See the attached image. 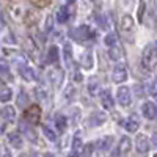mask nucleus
Instances as JSON below:
<instances>
[{"instance_id":"1","label":"nucleus","mask_w":157,"mask_h":157,"mask_svg":"<svg viewBox=\"0 0 157 157\" xmlns=\"http://www.w3.org/2000/svg\"><path fill=\"white\" fill-rule=\"evenodd\" d=\"M155 46L154 44H149L145 47V50H143V57H141V64L143 68H145L146 71H154L155 69Z\"/></svg>"},{"instance_id":"2","label":"nucleus","mask_w":157,"mask_h":157,"mask_svg":"<svg viewBox=\"0 0 157 157\" xmlns=\"http://www.w3.org/2000/svg\"><path fill=\"white\" fill-rule=\"evenodd\" d=\"M24 118L29 121V124L35 126V124L39 123V118H41V110H39L38 105H32V107H29L27 110L24 112Z\"/></svg>"},{"instance_id":"3","label":"nucleus","mask_w":157,"mask_h":157,"mask_svg":"<svg viewBox=\"0 0 157 157\" xmlns=\"http://www.w3.org/2000/svg\"><path fill=\"white\" fill-rule=\"evenodd\" d=\"M72 38L77 39V41H86V39L93 38V32H91L88 25H80V27L72 30Z\"/></svg>"},{"instance_id":"4","label":"nucleus","mask_w":157,"mask_h":157,"mask_svg":"<svg viewBox=\"0 0 157 157\" xmlns=\"http://www.w3.org/2000/svg\"><path fill=\"white\" fill-rule=\"evenodd\" d=\"M116 99H118V102H120V105H123V107L130 105V102H132L130 88L129 86H120L118 88V93H116Z\"/></svg>"},{"instance_id":"5","label":"nucleus","mask_w":157,"mask_h":157,"mask_svg":"<svg viewBox=\"0 0 157 157\" xmlns=\"http://www.w3.org/2000/svg\"><path fill=\"white\" fill-rule=\"evenodd\" d=\"M135 148L138 154H146L149 151V140L145 134H138L135 138Z\"/></svg>"},{"instance_id":"6","label":"nucleus","mask_w":157,"mask_h":157,"mask_svg":"<svg viewBox=\"0 0 157 157\" xmlns=\"http://www.w3.org/2000/svg\"><path fill=\"white\" fill-rule=\"evenodd\" d=\"M123 126H124V129L127 130V132L134 134V132H137L138 127H140V121H138V118L135 115H130L126 121H123Z\"/></svg>"},{"instance_id":"7","label":"nucleus","mask_w":157,"mask_h":157,"mask_svg":"<svg viewBox=\"0 0 157 157\" xmlns=\"http://www.w3.org/2000/svg\"><path fill=\"white\" fill-rule=\"evenodd\" d=\"M112 78L115 83H124L127 80V69L124 66H116L113 69V74H112Z\"/></svg>"},{"instance_id":"8","label":"nucleus","mask_w":157,"mask_h":157,"mask_svg":"<svg viewBox=\"0 0 157 157\" xmlns=\"http://www.w3.org/2000/svg\"><path fill=\"white\" fill-rule=\"evenodd\" d=\"M141 113H143V116H145L146 120H154L155 118V104L151 102V101L145 102L141 105Z\"/></svg>"},{"instance_id":"9","label":"nucleus","mask_w":157,"mask_h":157,"mask_svg":"<svg viewBox=\"0 0 157 157\" xmlns=\"http://www.w3.org/2000/svg\"><path fill=\"white\" fill-rule=\"evenodd\" d=\"M130 149H132V141H130L129 137H123L121 141H120V146H118V154H120L121 157H126Z\"/></svg>"},{"instance_id":"10","label":"nucleus","mask_w":157,"mask_h":157,"mask_svg":"<svg viewBox=\"0 0 157 157\" xmlns=\"http://www.w3.org/2000/svg\"><path fill=\"white\" fill-rule=\"evenodd\" d=\"M120 29H121V32H126V33L132 32V29H134V19H132V16L124 14L121 17V21H120Z\"/></svg>"},{"instance_id":"11","label":"nucleus","mask_w":157,"mask_h":157,"mask_svg":"<svg viewBox=\"0 0 157 157\" xmlns=\"http://www.w3.org/2000/svg\"><path fill=\"white\" fill-rule=\"evenodd\" d=\"M0 115H2V118L6 123H14V120H16V110H14V107H11V105L3 107L2 112H0Z\"/></svg>"},{"instance_id":"12","label":"nucleus","mask_w":157,"mask_h":157,"mask_svg":"<svg viewBox=\"0 0 157 157\" xmlns=\"http://www.w3.org/2000/svg\"><path fill=\"white\" fill-rule=\"evenodd\" d=\"M8 143L13 148L21 149L22 148V135L19 132H10L8 134Z\"/></svg>"},{"instance_id":"13","label":"nucleus","mask_w":157,"mask_h":157,"mask_svg":"<svg viewBox=\"0 0 157 157\" xmlns=\"http://www.w3.org/2000/svg\"><path fill=\"white\" fill-rule=\"evenodd\" d=\"M83 149V140H82V132H75L74 140H72V152L77 155Z\"/></svg>"},{"instance_id":"14","label":"nucleus","mask_w":157,"mask_h":157,"mask_svg":"<svg viewBox=\"0 0 157 157\" xmlns=\"http://www.w3.org/2000/svg\"><path fill=\"white\" fill-rule=\"evenodd\" d=\"M101 102H102V105H104V109H107V110H112L113 109V98H112V94H110V91H102L101 93Z\"/></svg>"},{"instance_id":"15","label":"nucleus","mask_w":157,"mask_h":157,"mask_svg":"<svg viewBox=\"0 0 157 157\" xmlns=\"http://www.w3.org/2000/svg\"><path fill=\"white\" fill-rule=\"evenodd\" d=\"M19 72H21V75L25 78L27 82H33L35 78H36V75H35V71L32 69V68H29V66H19Z\"/></svg>"},{"instance_id":"16","label":"nucleus","mask_w":157,"mask_h":157,"mask_svg":"<svg viewBox=\"0 0 157 157\" xmlns=\"http://www.w3.org/2000/svg\"><path fill=\"white\" fill-rule=\"evenodd\" d=\"M50 78H52V83H54L55 86H61L63 78H64L63 69H54V71L50 72Z\"/></svg>"},{"instance_id":"17","label":"nucleus","mask_w":157,"mask_h":157,"mask_svg":"<svg viewBox=\"0 0 157 157\" xmlns=\"http://www.w3.org/2000/svg\"><path fill=\"white\" fill-rule=\"evenodd\" d=\"M109 57L113 60V61H121L123 57H124V52L121 47H118V46H113L109 49Z\"/></svg>"},{"instance_id":"18","label":"nucleus","mask_w":157,"mask_h":157,"mask_svg":"<svg viewBox=\"0 0 157 157\" xmlns=\"http://www.w3.org/2000/svg\"><path fill=\"white\" fill-rule=\"evenodd\" d=\"M60 58V52H58V47L57 46H50L49 50H47V63H57Z\"/></svg>"},{"instance_id":"19","label":"nucleus","mask_w":157,"mask_h":157,"mask_svg":"<svg viewBox=\"0 0 157 157\" xmlns=\"http://www.w3.org/2000/svg\"><path fill=\"white\" fill-rule=\"evenodd\" d=\"M105 120H107L105 113H102V112H96V113L91 115L90 123H91V126H101V124H104V121H105Z\"/></svg>"},{"instance_id":"20","label":"nucleus","mask_w":157,"mask_h":157,"mask_svg":"<svg viewBox=\"0 0 157 157\" xmlns=\"http://www.w3.org/2000/svg\"><path fill=\"white\" fill-rule=\"evenodd\" d=\"M68 19H69V13H68L66 6L58 8V11H57V22L58 24H66Z\"/></svg>"},{"instance_id":"21","label":"nucleus","mask_w":157,"mask_h":157,"mask_svg":"<svg viewBox=\"0 0 157 157\" xmlns=\"http://www.w3.org/2000/svg\"><path fill=\"white\" fill-rule=\"evenodd\" d=\"M112 143H113V137H112V135H105V137H102V138L98 141V145H99V149L107 151V149H110Z\"/></svg>"},{"instance_id":"22","label":"nucleus","mask_w":157,"mask_h":157,"mask_svg":"<svg viewBox=\"0 0 157 157\" xmlns=\"http://www.w3.org/2000/svg\"><path fill=\"white\" fill-rule=\"evenodd\" d=\"M88 91L91 96H96L99 93V80L96 77H91L90 82H88Z\"/></svg>"},{"instance_id":"23","label":"nucleus","mask_w":157,"mask_h":157,"mask_svg":"<svg viewBox=\"0 0 157 157\" xmlns=\"http://www.w3.org/2000/svg\"><path fill=\"white\" fill-rule=\"evenodd\" d=\"M55 126H57V129H58V132H64V130H66V127H68L66 118H64L63 115H57V118H55Z\"/></svg>"},{"instance_id":"24","label":"nucleus","mask_w":157,"mask_h":157,"mask_svg":"<svg viewBox=\"0 0 157 157\" xmlns=\"http://www.w3.org/2000/svg\"><path fill=\"white\" fill-rule=\"evenodd\" d=\"M43 134L46 135V138H47L49 141H57V134H55L49 126H43Z\"/></svg>"},{"instance_id":"25","label":"nucleus","mask_w":157,"mask_h":157,"mask_svg":"<svg viewBox=\"0 0 157 157\" xmlns=\"http://www.w3.org/2000/svg\"><path fill=\"white\" fill-rule=\"evenodd\" d=\"M82 66L85 69H90V68H93V57H91V54H86L82 55Z\"/></svg>"},{"instance_id":"26","label":"nucleus","mask_w":157,"mask_h":157,"mask_svg":"<svg viewBox=\"0 0 157 157\" xmlns=\"http://www.w3.org/2000/svg\"><path fill=\"white\" fill-rule=\"evenodd\" d=\"M13 98V91L11 88H5L2 93H0V102H10Z\"/></svg>"},{"instance_id":"27","label":"nucleus","mask_w":157,"mask_h":157,"mask_svg":"<svg viewBox=\"0 0 157 157\" xmlns=\"http://www.w3.org/2000/svg\"><path fill=\"white\" fill-rule=\"evenodd\" d=\"M116 41H118V36H116L115 33H109V35L105 36V44H107L109 47L116 46Z\"/></svg>"},{"instance_id":"28","label":"nucleus","mask_w":157,"mask_h":157,"mask_svg":"<svg viewBox=\"0 0 157 157\" xmlns=\"http://www.w3.org/2000/svg\"><path fill=\"white\" fill-rule=\"evenodd\" d=\"M64 60H66V63L71 66V61H72V50H71V44H66V46H64Z\"/></svg>"},{"instance_id":"29","label":"nucleus","mask_w":157,"mask_h":157,"mask_svg":"<svg viewBox=\"0 0 157 157\" xmlns=\"http://www.w3.org/2000/svg\"><path fill=\"white\" fill-rule=\"evenodd\" d=\"M29 102V96H27V93H19V96H17V105L19 107H25V104Z\"/></svg>"},{"instance_id":"30","label":"nucleus","mask_w":157,"mask_h":157,"mask_svg":"<svg viewBox=\"0 0 157 157\" xmlns=\"http://www.w3.org/2000/svg\"><path fill=\"white\" fill-rule=\"evenodd\" d=\"M145 6H146L145 2H140V5H138V21H140V22L143 21V14H145Z\"/></svg>"},{"instance_id":"31","label":"nucleus","mask_w":157,"mask_h":157,"mask_svg":"<svg viewBox=\"0 0 157 157\" xmlns=\"http://www.w3.org/2000/svg\"><path fill=\"white\" fill-rule=\"evenodd\" d=\"M52 27H54V19H52V16H47V19H46V25H44V30H46V32H50Z\"/></svg>"},{"instance_id":"32","label":"nucleus","mask_w":157,"mask_h":157,"mask_svg":"<svg viewBox=\"0 0 157 157\" xmlns=\"http://www.w3.org/2000/svg\"><path fill=\"white\" fill-rule=\"evenodd\" d=\"M3 72H10V68L3 60H0V74H3Z\"/></svg>"},{"instance_id":"33","label":"nucleus","mask_w":157,"mask_h":157,"mask_svg":"<svg viewBox=\"0 0 157 157\" xmlns=\"http://www.w3.org/2000/svg\"><path fill=\"white\" fill-rule=\"evenodd\" d=\"M11 36H13L11 33H8V35L5 36V43H10V44H14V43H16V39H14V38H11Z\"/></svg>"},{"instance_id":"34","label":"nucleus","mask_w":157,"mask_h":157,"mask_svg":"<svg viewBox=\"0 0 157 157\" xmlns=\"http://www.w3.org/2000/svg\"><path fill=\"white\" fill-rule=\"evenodd\" d=\"M151 94H152V96H155V83H154V82L151 83Z\"/></svg>"},{"instance_id":"35","label":"nucleus","mask_w":157,"mask_h":157,"mask_svg":"<svg viewBox=\"0 0 157 157\" xmlns=\"http://www.w3.org/2000/svg\"><path fill=\"white\" fill-rule=\"evenodd\" d=\"M3 157H11V152L8 149H3Z\"/></svg>"},{"instance_id":"36","label":"nucleus","mask_w":157,"mask_h":157,"mask_svg":"<svg viewBox=\"0 0 157 157\" xmlns=\"http://www.w3.org/2000/svg\"><path fill=\"white\" fill-rule=\"evenodd\" d=\"M21 157H29V155H21Z\"/></svg>"}]
</instances>
